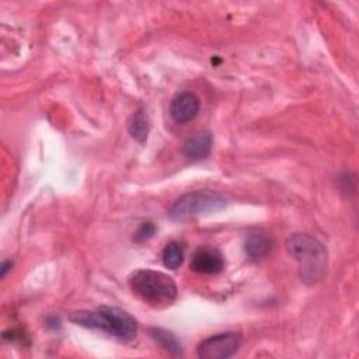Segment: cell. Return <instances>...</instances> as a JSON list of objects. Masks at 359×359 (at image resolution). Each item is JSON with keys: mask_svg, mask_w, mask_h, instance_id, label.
Returning a JSON list of instances; mask_svg holds the SVG:
<instances>
[{"mask_svg": "<svg viewBox=\"0 0 359 359\" xmlns=\"http://www.w3.org/2000/svg\"><path fill=\"white\" fill-rule=\"evenodd\" d=\"M151 337L170 355H172V356L182 355V348H181L180 341L170 331L163 330V328H151Z\"/></svg>", "mask_w": 359, "mask_h": 359, "instance_id": "obj_11", "label": "cell"}, {"mask_svg": "<svg viewBox=\"0 0 359 359\" xmlns=\"http://www.w3.org/2000/svg\"><path fill=\"white\" fill-rule=\"evenodd\" d=\"M212 143L213 137L209 130H198L184 142L182 153L191 161H201L209 156L212 150Z\"/></svg>", "mask_w": 359, "mask_h": 359, "instance_id": "obj_8", "label": "cell"}, {"mask_svg": "<svg viewBox=\"0 0 359 359\" xmlns=\"http://www.w3.org/2000/svg\"><path fill=\"white\" fill-rule=\"evenodd\" d=\"M184 261V248L180 243L171 241L165 245L163 251V262L168 269H177Z\"/></svg>", "mask_w": 359, "mask_h": 359, "instance_id": "obj_12", "label": "cell"}, {"mask_svg": "<svg viewBox=\"0 0 359 359\" xmlns=\"http://www.w3.org/2000/svg\"><path fill=\"white\" fill-rule=\"evenodd\" d=\"M272 245V238L266 233L257 230L247 236L244 243V251L251 261H261L271 252Z\"/></svg>", "mask_w": 359, "mask_h": 359, "instance_id": "obj_9", "label": "cell"}, {"mask_svg": "<svg viewBox=\"0 0 359 359\" xmlns=\"http://www.w3.org/2000/svg\"><path fill=\"white\" fill-rule=\"evenodd\" d=\"M11 266H13V264H11L10 261H4V262L1 264V268H0V276L4 278L6 273L11 269Z\"/></svg>", "mask_w": 359, "mask_h": 359, "instance_id": "obj_14", "label": "cell"}, {"mask_svg": "<svg viewBox=\"0 0 359 359\" xmlns=\"http://www.w3.org/2000/svg\"><path fill=\"white\" fill-rule=\"evenodd\" d=\"M133 293L154 306L170 304L177 297V285L171 276L153 269H137L129 278Z\"/></svg>", "mask_w": 359, "mask_h": 359, "instance_id": "obj_3", "label": "cell"}, {"mask_svg": "<svg viewBox=\"0 0 359 359\" xmlns=\"http://www.w3.org/2000/svg\"><path fill=\"white\" fill-rule=\"evenodd\" d=\"M226 205L227 201L220 194L210 189H199L180 196L168 210V216L175 222H187L198 216L219 212Z\"/></svg>", "mask_w": 359, "mask_h": 359, "instance_id": "obj_4", "label": "cell"}, {"mask_svg": "<svg viewBox=\"0 0 359 359\" xmlns=\"http://www.w3.org/2000/svg\"><path fill=\"white\" fill-rule=\"evenodd\" d=\"M224 268V258L217 248L199 247L191 258V269L202 275H215L222 272Z\"/></svg>", "mask_w": 359, "mask_h": 359, "instance_id": "obj_6", "label": "cell"}, {"mask_svg": "<svg viewBox=\"0 0 359 359\" xmlns=\"http://www.w3.org/2000/svg\"><path fill=\"white\" fill-rule=\"evenodd\" d=\"M149 129H150V122L147 118V114L144 112V109L139 108L136 109L132 116L128 121V130L129 135L139 143H144L149 135Z\"/></svg>", "mask_w": 359, "mask_h": 359, "instance_id": "obj_10", "label": "cell"}, {"mask_svg": "<svg viewBox=\"0 0 359 359\" xmlns=\"http://www.w3.org/2000/svg\"><path fill=\"white\" fill-rule=\"evenodd\" d=\"M154 233H156V226L150 222H146V223H142V226L137 229L133 240L137 243H143V241L149 240Z\"/></svg>", "mask_w": 359, "mask_h": 359, "instance_id": "obj_13", "label": "cell"}, {"mask_svg": "<svg viewBox=\"0 0 359 359\" xmlns=\"http://www.w3.org/2000/svg\"><path fill=\"white\" fill-rule=\"evenodd\" d=\"M69 320L80 327L102 331L122 342L135 339L136 320L125 310L114 306H101L97 310H76Z\"/></svg>", "mask_w": 359, "mask_h": 359, "instance_id": "obj_1", "label": "cell"}, {"mask_svg": "<svg viewBox=\"0 0 359 359\" xmlns=\"http://www.w3.org/2000/svg\"><path fill=\"white\" fill-rule=\"evenodd\" d=\"M241 344L238 332L229 331L208 337L198 346V356L203 359H226L233 356Z\"/></svg>", "mask_w": 359, "mask_h": 359, "instance_id": "obj_5", "label": "cell"}, {"mask_svg": "<svg viewBox=\"0 0 359 359\" xmlns=\"http://www.w3.org/2000/svg\"><path fill=\"white\" fill-rule=\"evenodd\" d=\"M201 101L196 94L182 91L177 94L170 104V115L177 123H187L192 121L199 111Z\"/></svg>", "mask_w": 359, "mask_h": 359, "instance_id": "obj_7", "label": "cell"}, {"mask_svg": "<svg viewBox=\"0 0 359 359\" xmlns=\"http://www.w3.org/2000/svg\"><path fill=\"white\" fill-rule=\"evenodd\" d=\"M287 254L299 262L300 279L313 285L321 280L327 271V248L309 233H293L286 240Z\"/></svg>", "mask_w": 359, "mask_h": 359, "instance_id": "obj_2", "label": "cell"}]
</instances>
